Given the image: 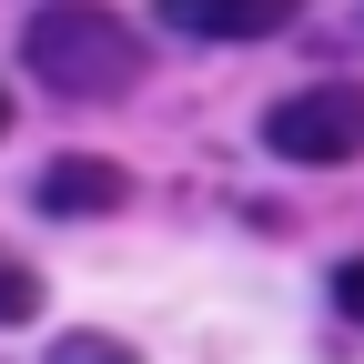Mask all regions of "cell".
<instances>
[{
	"label": "cell",
	"mask_w": 364,
	"mask_h": 364,
	"mask_svg": "<svg viewBox=\"0 0 364 364\" xmlns=\"http://www.w3.org/2000/svg\"><path fill=\"white\" fill-rule=\"evenodd\" d=\"M152 11L182 41H273L304 21V0H152Z\"/></svg>",
	"instance_id": "3"
},
{
	"label": "cell",
	"mask_w": 364,
	"mask_h": 364,
	"mask_svg": "<svg viewBox=\"0 0 364 364\" xmlns=\"http://www.w3.org/2000/svg\"><path fill=\"white\" fill-rule=\"evenodd\" d=\"M0 132H11V91H0Z\"/></svg>",
	"instance_id": "8"
},
{
	"label": "cell",
	"mask_w": 364,
	"mask_h": 364,
	"mask_svg": "<svg viewBox=\"0 0 364 364\" xmlns=\"http://www.w3.org/2000/svg\"><path fill=\"white\" fill-rule=\"evenodd\" d=\"M21 61L61 102H112V91L142 81V31L122 11H102V0H41L21 31Z\"/></svg>",
	"instance_id": "1"
},
{
	"label": "cell",
	"mask_w": 364,
	"mask_h": 364,
	"mask_svg": "<svg viewBox=\"0 0 364 364\" xmlns=\"http://www.w3.org/2000/svg\"><path fill=\"white\" fill-rule=\"evenodd\" d=\"M132 203V172L112 152H61V162H41V213H122Z\"/></svg>",
	"instance_id": "4"
},
{
	"label": "cell",
	"mask_w": 364,
	"mask_h": 364,
	"mask_svg": "<svg viewBox=\"0 0 364 364\" xmlns=\"http://www.w3.org/2000/svg\"><path fill=\"white\" fill-rule=\"evenodd\" d=\"M51 364H142V354H132L122 334H61V344H51Z\"/></svg>",
	"instance_id": "6"
},
{
	"label": "cell",
	"mask_w": 364,
	"mask_h": 364,
	"mask_svg": "<svg viewBox=\"0 0 364 364\" xmlns=\"http://www.w3.org/2000/svg\"><path fill=\"white\" fill-rule=\"evenodd\" d=\"M263 152L273 162H354L364 152V81H314V91H284V102L263 112Z\"/></svg>",
	"instance_id": "2"
},
{
	"label": "cell",
	"mask_w": 364,
	"mask_h": 364,
	"mask_svg": "<svg viewBox=\"0 0 364 364\" xmlns=\"http://www.w3.org/2000/svg\"><path fill=\"white\" fill-rule=\"evenodd\" d=\"M334 314H344V324H364V253L334 263Z\"/></svg>",
	"instance_id": "7"
},
{
	"label": "cell",
	"mask_w": 364,
	"mask_h": 364,
	"mask_svg": "<svg viewBox=\"0 0 364 364\" xmlns=\"http://www.w3.org/2000/svg\"><path fill=\"white\" fill-rule=\"evenodd\" d=\"M31 314H41V273L21 253H0V324H31Z\"/></svg>",
	"instance_id": "5"
}]
</instances>
